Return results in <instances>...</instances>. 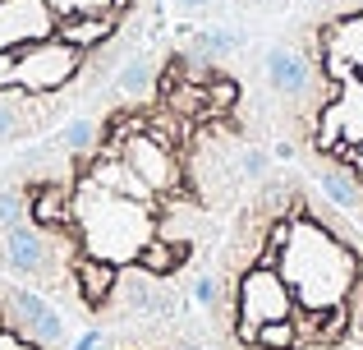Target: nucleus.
Wrapping results in <instances>:
<instances>
[{
	"mask_svg": "<svg viewBox=\"0 0 363 350\" xmlns=\"http://www.w3.org/2000/svg\"><path fill=\"white\" fill-rule=\"evenodd\" d=\"M276 162L262 42L175 23L0 166V272L79 327L198 314L225 226Z\"/></svg>",
	"mask_w": 363,
	"mask_h": 350,
	"instance_id": "obj_1",
	"label": "nucleus"
},
{
	"mask_svg": "<svg viewBox=\"0 0 363 350\" xmlns=\"http://www.w3.org/2000/svg\"><path fill=\"white\" fill-rule=\"evenodd\" d=\"M198 318L216 350H363V222L276 162L225 226Z\"/></svg>",
	"mask_w": 363,
	"mask_h": 350,
	"instance_id": "obj_2",
	"label": "nucleus"
},
{
	"mask_svg": "<svg viewBox=\"0 0 363 350\" xmlns=\"http://www.w3.org/2000/svg\"><path fill=\"white\" fill-rule=\"evenodd\" d=\"M166 0H0V148H23L88 106L161 37Z\"/></svg>",
	"mask_w": 363,
	"mask_h": 350,
	"instance_id": "obj_3",
	"label": "nucleus"
},
{
	"mask_svg": "<svg viewBox=\"0 0 363 350\" xmlns=\"http://www.w3.org/2000/svg\"><path fill=\"white\" fill-rule=\"evenodd\" d=\"M276 153L363 222V0H322L262 42Z\"/></svg>",
	"mask_w": 363,
	"mask_h": 350,
	"instance_id": "obj_4",
	"label": "nucleus"
},
{
	"mask_svg": "<svg viewBox=\"0 0 363 350\" xmlns=\"http://www.w3.org/2000/svg\"><path fill=\"white\" fill-rule=\"evenodd\" d=\"M322 5V0H166L179 28H212V33L267 42L276 28H285L294 14Z\"/></svg>",
	"mask_w": 363,
	"mask_h": 350,
	"instance_id": "obj_5",
	"label": "nucleus"
}]
</instances>
